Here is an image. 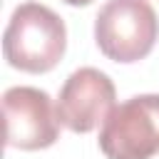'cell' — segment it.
I'll return each mask as SVG.
<instances>
[{
    "label": "cell",
    "mask_w": 159,
    "mask_h": 159,
    "mask_svg": "<svg viewBox=\"0 0 159 159\" xmlns=\"http://www.w3.org/2000/svg\"><path fill=\"white\" fill-rule=\"evenodd\" d=\"M67 47L62 17L42 2H22L12 10L2 35V52L10 67L40 75L57 67Z\"/></svg>",
    "instance_id": "1"
},
{
    "label": "cell",
    "mask_w": 159,
    "mask_h": 159,
    "mask_svg": "<svg viewBox=\"0 0 159 159\" xmlns=\"http://www.w3.org/2000/svg\"><path fill=\"white\" fill-rule=\"evenodd\" d=\"M159 37V20L149 0H107L94 17V42L114 62L144 60Z\"/></svg>",
    "instance_id": "2"
},
{
    "label": "cell",
    "mask_w": 159,
    "mask_h": 159,
    "mask_svg": "<svg viewBox=\"0 0 159 159\" xmlns=\"http://www.w3.org/2000/svg\"><path fill=\"white\" fill-rule=\"evenodd\" d=\"M107 159H152L159 154V94H137L117 104L99 129Z\"/></svg>",
    "instance_id": "3"
},
{
    "label": "cell",
    "mask_w": 159,
    "mask_h": 159,
    "mask_svg": "<svg viewBox=\"0 0 159 159\" xmlns=\"http://www.w3.org/2000/svg\"><path fill=\"white\" fill-rule=\"evenodd\" d=\"M5 114V144L12 149H47L60 137L57 107L45 89L37 87H10L2 94Z\"/></svg>",
    "instance_id": "4"
},
{
    "label": "cell",
    "mask_w": 159,
    "mask_h": 159,
    "mask_svg": "<svg viewBox=\"0 0 159 159\" xmlns=\"http://www.w3.org/2000/svg\"><path fill=\"white\" fill-rule=\"evenodd\" d=\"M117 89L114 82L97 67H80L75 70L57 97V117L60 124L75 134L92 132L107 114L117 107L114 104Z\"/></svg>",
    "instance_id": "5"
},
{
    "label": "cell",
    "mask_w": 159,
    "mask_h": 159,
    "mask_svg": "<svg viewBox=\"0 0 159 159\" xmlns=\"http://www.w3.org/2000/svg\"><path fill=\"white\" fill-rule=\"evenodd\" d=\"M67 5H75V7H80V5H89L92 0H65Z\"/></svg>",
    "instance_id": "6"
}]
</instances>
